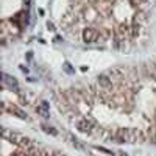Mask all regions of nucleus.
Instances as JSON below:
<instances>
[{
	"instance_id": "f257e3e1",
	"label": "nucleus",
	"mask_w": 156,
	"mask_h": 156,
	"mask_svg": "<svg viewBox=\"0 0 156 156\" xmlns=\"http://www.w3.org/2000/svg\"><path fill=\"white\" fill-rule=\"evenodd\" d=\"M76 128H78V131H81V133H86V134H90L94 131V128H95V123L90 120V119H80V120H76Z\"/></svg>"
},
{
	"instance_id": "f03ea898",
	"label": "nucleus",
	"mask_w": 156,
	"mask_h": 156,
	"mask_svg": "<svg viewBox=\"0 0 156 156\" xmlns=\"http://www.w3.org/2000/svg\"><path fill=\"white\" fill-rule=\"evenodd\" d=\"M97 36H98V33H97V30L92 28V27L84 28L83 33H81V37H83V41H84L86 44H90V42L97 41Z\"/></svg>"
},
{
	"instance_id": "7ed1b4c3",
	"label": "nucleus",
	"mask_w": 156,
	"mask_h": 156,
	"mask_svg": "<svg viewBox=\"0 0 156 156\" xmlns=\"http://www.w3.org/2000/svg\"><path fill=\"white\" fill-rule=\"evenodd\" d=\"M97 83L101 86V87H109L111 86V78L108 76V75H98L97 76Z\"/></svg>"
},
{
	"instance_id": "20e7f679",
	"label": "nucleus",
	"mask_w": 156,
	"mask_h": 156,
	"mask_svg": "<svg viewBox=\"0 0 156 156\" xmlns=\"http://www.w3.org/2000/svg\"><path fill=\"white\" fill-rule=\"evenodd\" d=\"M3 81H5L9 87H14V89H17V87H19V86H17V81H16L12 76L6 75V73H3Z\"/></svg>"
},
{
	"instance_id": "39448f33",
	"label": "nucleus",
	"mask_w": 156,
	"mask_h": 156,
	"mask_svg": "<svg viewBox=\"0 0 156 156\" xmlns=\"http://www.w3.org/2000/svg\"><path fill=\"white\" fill-rule=\"evenodd\" d=\"M42 129H44L45 133H50L51 136H56V134H58V131H56L55 128H51V126H47V125H42Z\"/></svg>"
},
{
	"instance_id": "423d86ee",
	"label": "nucleus",
	"mask_w": 156,
	"mask_h": 156,
	"mask_svg": "<svg viewBox=\"0 0 156 156\" xmlns=\"http://www.w3.org/2000/svg\"><path fill=\"white\" fill-rule=\"evenodd\" d=\"M139 28H140L139 23H133V25H131V36H133V37H136V36L139 34Z\"/></svg>"
},
{
	"instance_id": "0eeeda50",
	"label": "nucleus",
	"mask_w": 156,
	"mask_h": 156,
	"mask_svg": "<svg viewBox=\"0 0 156 156\" xmlns=\"http://www.w3.org/2000/svg\"><path fill=\"white\" fill-rule=\"evenodd\" d=\"M36 111H37L39 114H42L44 117H48V111H47V108H44L42 105H41V106H37V108H36Z\"/></svg>"
},
{
	"instance_id": "6e6552de",
	"label": "nucleus",
	"mask_w": 156,
	"mask_h": 156,
	"mask_svg": "<svg viewBox=\"0 0 156 156\" xmlns=\"http://www.w3.org/2000/svg\"><path fill=\"white\" fill-rule=\"evenodd\" d=\"M111 75H120L122 73V70L120 69H111V72H109Z\"/></svg>"
},
{
	"instance_id": "1a4fd4ad",
	"label": "nucleus",
	"mask_w": 156,
	"mask_h": 156,
	"mask_svg": "<svg viewBox=\"0 0 156 156\" xmlns=\"http://www.w3.org/2000/svg\"><path fill=\"white\" fill-rule=\"evenodd\" d=\"M47 27H48V30H55V25L51 22H47Z\"/></svg>"
},
{
	"instance_id": "9d476101",
	"label": "nucleus",
	"mask_w": 156,
	"mask_h": 156,
	"mask_svg": "<svg viewBox=\"0 0 156 156\" xmlns=\"http://www.w3.org/2000/svg\"><path fill=\"white\" fill-rule=\"evenodd\" d=\"M64 66H66V70H67V72H72V67H70V64H69V62H66Z\"/></svg>"
},
{
	"instance_id": "9b49d317",
	"label": "nucleus",
	"mask_w": 156,
	"mask_h": 156,
	"mask_svg": "<svg viewBox=\"0 0 156 156\" xmlns=\"http://www.w3.org/2000/svg\"><path fill=\"white\" fill-rule=\"evenodd\" d=\"M27 2H30V0H27Z\"/></svg>"
}]
</instances>
